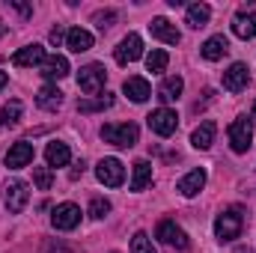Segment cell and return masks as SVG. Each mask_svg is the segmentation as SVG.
I'll return each mask as SVG.
<instances>
[{
    "mask_svg": "<svg viewBox=\"0 0 256 253\" xmlns=\"http://www.w3.org/2000/svg\"><path fill=\"white\" fill-rule=\"evenodd\" d=\"M45 161H48V167H66V164L72 161L68 143H63V140H51V143L45 146Z\"/></svg>",
    "mask_w": 256,
    "mask_h": 253,
    "instance_id": "44dd1931",
    "label": "cell"
},
{
    "mask_svg": "<svg viewBox=\"0 0 256 253\" xmlns=\"http://www.w3.org/2000/svg\"><path fill=\"white\" fill-rule=\"evenodd\" d=\"M21 114H24V104H21L18 98H12V102H9V104H3V110H0V126H3V128L18 126Z\"/></svg>",
    "mask_w": 256,
    "mask_h": 253,
    "instance_id": "83f0119b",
    "label": "cell"
},
{
    "mask_svg": "<svg viewBox=\"0 0 256 253\" xmlns=\"http://www.w3.org/2000/svg\"><path fill=\"white\" fill-rule=\"evenodd\" d=\"M6 80H9V78H6V72H0V90L6 86Z\"/></svg>",
    "mask_w": 256,
    "mask_h": 253,
    "instance_id": "8d00e7d4",
    "label": "cell"
},
{
    "mask_svg": "<svg viewBox=\"0 0 256 253\" xmlns=\"http://www.w3.org/2000/svg\"><path fill=\"white\" fill-rule=\"evenodd\" d=\"M96 179L104 185V188H120L126 182V167L120 158H102L96 164Z\"/></svg>",
    "mask_w": 256,
    "mask_h": 253,
    "instance_id": "5b68a950",
    "label": "cell"
},
{
    "mask_svg": "<svg viewBox=\"0 0 256 253\" xmlns=\"http://www.w3.org/2000/svg\"><path fill=\"white\" fill-rule=\"evenodd\" d=\"M51 224H54V230H60V232L74 230V226L80 224V208H78L74 202H60V206L54 208V214H51Z\"/></svg>",
    "mask_w": 256,
    "mask_h": 253,
    "instance_id": "9c48e42d",
    "label": "cell"
},
{
    "mask_svg": "<svg viewBox=\"0 0 256 253\" xmlns=\"http://www.w3.org/2000/svg\"><path fill=\"white\" fill-rule=\"evenodd\" d=\"M131 253H158L152 248V238L146 236V232H134V238H131Z\"/></svg>",
    "mask_w": 256,
    "mask_h": 253,
    "instance_id": "4dcf8cb0",
    "label": "cell"
},
{
    "mask_svg": "<svg viewBox=\"0 0 256 253\" xmlns=\"http://www.w3.org/2000/svg\"><path fill=\"white\" fill-rule=\"evenodd\" d=\"M6 167L9 170H21V167H30L33 164V146L27 143V140H18V143H12L9 146V152H6Z\"/></svg>",
    "mask_w": 256,
    "mask_h": 253,
    "instance_id": "8fae6325",
    "label": "cell"
},
{
    "mask_svg": "<svg viewBox=\"0 0 256 253\" xmlns=\"http://www.w3.org/2000/svg\"><path fill=\"white\" fill-rule=\"evenodd\" d=\"M202 188H206V170H202V167H196V170H191V173H185V176L176 182V190H179L182 196H188V200L196 196Z\"/></svg>",
    "mask_w": 256,
    "mask_h": 253,
    "instance_id": "9a60e30c",
    "label": "cell"
},
{
    "mask_svg": "<svg viewBox=\"0 0 256 253\" xmlns=\"http://www.w3.org/2000/svg\"><path fill=\"white\" fill-rule=\"evenodd\" d=\"M36 104H39L42 110H48V114L60 110V108H63V92L57 90V84H48V86H42V90L36 92Z\"/></svg>",
    "mask_w": 256,
    "mask_h": 253,
    "instance_id": "ffe728a7",
    "label": "cell"
},
{
    "mask_svg": "<svg viewBox=\"0 0 256 253\" xmlns=\"http://www.w3.org/2000/svg\"><path fill=\"white\" fill-rule=\"evenodd\" d=\"M248 84H250V68H248V63H232L224 72V90L242 92Z\"/></svg>",
    "mask_w": 256,
    "mask_h": 253,
    "instance_id": "7c38bea8",
    "label": "cell"
},
{
    "mask_svg": "<svg viewBox=\"0 0 256 253\" xmlns=\"http://www.w3.org/2000/svg\"><path fill=\"white\" fill-rule=\"evenodd\" d=\"M48 253H72V250H68V248H63V244H51V248H48Z\"/></svg>",
    "mask_w": 256,
    "mask_h": 253,
    "instance_id": "d590c367",
    "label": "cell"
},
{
    "mask_svg": "<svg viewBox=\"0 0 256 253\" xmlns=\"http://www.w3.org/2000/svg\"><path fill=\"white\" fill-rule=\"evenodd\" d=\"M254 120H256V104H254Z\"/></svg>",
    "mask_w": 256,
    "mask_h": 253,
    "instance_id": "ab89813d",
    "label": "cell"
},
{
    "mask_svg": "<svg viewBox=\"0 0 256 253\" xmlns=\"http://www.w3.org/2000/svg\"><path fill=\"white\" fill-rule=\"evenodd\" d=\"M3 33H6V24H3V18H0V36H3Z\"/></svg>",
    "mask_w": 256,
    "mask_h": 253,
    "instance_id": "74e56055",
    "label": "cell"
},
{
    "mask_svg": "<svg viewBox=\"0 0 256 253\" xmlns=\"http://www.w3.org/2000/svg\"><path fill=\"white\" fill-rule=\"evenodd\" d=\"M27 200H30V190H27V185H24L21 179H9V182L3 185V206H6L12 214L24 212Z\"/></svg>",
    "mask_w": 256,
    "mask_h": 253,
    "instance_id": "52a82bcc",
    "label": "cell"
},
{
    "mask_svg": "<svg viewBox=\"0 0 256 253\" xmlns=\"http://www.w3.org/2000/svg\"><path fill=\"white\" fill-rule=\"evenodd\" d=\"M114 21H116V12H114V9H104V12H96V15H92V24H96L98 30L114 27Z\"/></svg>",
    "mask_w": 256,
    "mask_h": 253,
    "instance_id": "d6a6232c",
    "label": "cell"
},
{
    "mask_svg": "<svg viewBox=\"0 0 256 253\" xmlns=\"http://www.w3.org/2000/svg\"><path fill=\"white\" fill-rule=\"evenodd\" d=\"M170 63V57H167V51H161V48H152L149 54H146V68L152 72V74H161L164 68Z\"/></svg>",
    "mask_w": 256,
    "mask_h": 253,
    "instance_id": "f1b7e54d",
    "label": "cell"
},
{
    "mask_svg": "<svg viewBox=\"0 0 256 253\" xmlns=\"http://www.w3.org/2000/svg\"><path fill=\"white\" fill-rule=\"evenodd\" d=\"M108 214H110V200H104V196H96V200L90 202V218L102 220V218H108Z\"/></svg>",
    "mask_w": 256,
    "mask_h": 253,
    "instance_id": "1f68e13d",
    "label": "cell"
},
{
    "mask_svg": "<svg viewBox=\"0 0 256 253\" xmlns=\"http://www.w3.org/2000/svg\"><path fill=\"white\" fill-rule=\"evenodd\" d=\"M182 90H185V80H182L179 74H170V78H164V84L158 86V98H161L164 104H170V102H176V98L182 96Z\"/></svg>",
    "mask_w": 256,
    "mask_h": 253,
    "instance_id": "cb8c5ba5",
    "label": "cell"
},
{
    "mask_svg": "<svg viewBox=\"0 0 256 253\" xmlns=\"http://www.w3.org/2000/svg\"><path fill=\"white\" fill-rule=\"evenodd\" d=\"M39 72H42V78H45V80H63L72 68H68V60H66L63 54H51V57H45V60H42Z\"/></svg>",
    "mask_w": 256,
    "mask_h": 253,
    "instance_id": "5bb4252c",
    "label": "cell"
},
{
    "mask_svg": "<svg viewBox=\"0 0 256 253\" xmlns=\"http://www.w3.org/2000/svg\"><path fill=\"white\" fill-rule=\"evenodd\" d=\"M146 185H152V164L149 161H137L134 173H131V190H143Z\"/></svg>",
    "mask_w": 256,
    "mask_h": 253,
    "instance_id": "484cf974",
    "label": "cell"
},
{
    "mask_svg": "<svg viewBox=\"0 0 256 253\" xmlns=\"http://www.w3.org/2000/svg\"><path fill=\"white\" fill-rule=\"evenodd\" d=\"M12 6H15V9H18L24 18H30V15H33V6H27V3H18V0H12Z\"/></svg>",
    "mask_w": 256,
    "mask_h": 253,
    "instance_id": "e575fe53",
    "label": "cell"
},
{
    "mask_svg": "<svg viewBox=\"0 0 256 253\" xmlns=\"http://www.w3.org/2000/svg\"><path fill=\"white\" fill-rule=\"evenodd\" d=\"M200 54L206 57V60H224L226 54H230V42H226V36H212V39H206L202 42V48H200Z\"/></svg>",
    "mask_w": 256,
    "mask_h": 253,
    "instance_id": "603a6c76",
    "label": "cell"
},
{
    "mask_svg": "<svg viewBox=\"0 0 256 253\" xmlns=\"http://www.w3.org/2000/svg\"><path fill=\"white\" fill-rule=\"evenodd\" d=\"M226 137H230V146H232V152H248L250 146H254V120L250 116H238V120H232L230 128H226Z\"/></svg>",
    "mask_w": 256,
    "mask_h": 253,
    "instance_id": "3957f363",
    "label": "cell"
},
{
    "mask_svg": "<svg viewBox=\"0 0 256 253\" xmlns=\"http://www.w3.org/2000/svg\"><path fill=\"white\" fill-rule=\"evenodd\" d=\"M66 48H68L72 54H84V51H90V48H92V33L84 30V27H72V30L66 33Z\"/></svg>",
    "mask_w": 256,
    "mask_h": 253,
    "instance_id": "d6986e66",
    "label": "cell"
},
{
    "mask_svg": "<svg viewBox=\"0 0 256 253\" xmlns=\"http://www.w3.org/2000/svg\"><path fill=\"white\" fill-rule=\"evenodd\" d=\"M140 137V128L134 122H116V126H104L102 128V140L116 146V149H131Z\"/></svg>",
    "mask_w": 256,
    "mask_h": 253,
    "instance_id": "7a4b0ae2",
    "label": "cell"
},
{
    "mask_svg": "<svg viewBox=\"0 0 256 253\" xmlns=\"http://www.w3.org/2000/svg\"><path fill=\"white\" fill-rule=\"evenodd\" d=\"M232 33H236L238 39H256V12H248V9L236 12V18H232Z\"/></svg>",
    "mask_w": 256,
    "mask_h": 253,
    "instance_id": "e0dca14e",
    "label": "cell"
},
{
    "mask_svg": "<svg viewBox=\"0 0 256 253\" xmlns=\"http://www.w3.org/2000/svg\"><path fill=\"white\" fill-rule=\"evenodd\" d=\"M104 84H108V68L102 63H90L78 72V86L86 96H98L104 90Z\"/></svg>",
    "mask_w": 256,
    "mask_h": 253,
    "instance_id": "277c9868",
    "label": "cell"
},
{
    "mask_svg": "<svg viewBox=\"0 0 256 253\" xmlns=\"http://www.w3.org/2000/svg\"><path fill=\"white\" fill-rule=\"evenodd\" d=\"M45 57H48V54H45L42 45H24L21 51L12 54V66H21V68H27V66H42Z\"/></svg>",
    "mask_w": 256,
    "mask_h": 253,
    "instance_id": "ac0fdd59",
    "label": "cell"
},
{
    "mask_svg": "<svg viewBox=\"0 0 256 253\" xmlns=\"http://www.w3.org/2000/svg\"><path fill=\"white\" fill-rule=\"evenodd\" d=\"M155 238L173 250H188V236L182 226H176V220H161L158 230H155Z\"/></svg>",
    "mask_w": 256,
    "mask_h": 253,
    "instance_id": "8992f818",
    "label": "cell"
},
{
    "mask_svg": "<svg viewBox=\"0 0 256 253\" xmlns=\"http://www.w3.org/2000/svg\"><path fill=\"white\" fill-rule=\"evenodd\" d=\"M114 57H116V63H134V60H140L143 57V39L137 36V33H128L126 39L116 45V51H114Z\"/></svg>",
    "mask_w": 256,
    "mask_h": 253,
    "instance_id": "30bf717a",
    "label": "cell"
},
{
    "mask_svg": "<svg viewBox=\"0 0 256 253\" xmlns=\"http://www.w3.org/2000/svg\"><path fill=\"white\" fill-rule=\"evenodd\" d=\"M149 33H152L158 42H164V45H179V42H182V33H179L176 24H170L167 18H152Z\"/></svg>",
    "mask_w": 256,
    "mask_h": 253,
    "instance_id": "4fadbf2b",
    "label": "cell"
},
{
    "mask_svg": "<svg viewBox=\"0 0 256 253\" xmlns=\"http://www.w3.org/2000/svg\"><path fill=\"white\" fill-rule=\"evenodd\" d=\"M146 122L152 128V134H158V137H170L176 126H179V116H176V110H170V108H158V110H152L149 116H146Z\"/></svg>",
    "mask_w": 256,
    "mask_h": 253,
    "instance_id": "ba28073f",
    "label": "cell"
},
{
    "mask_svg": "<svg viewBox=\"0 0 256 253\" xmlns=\"http://www.w3.org/2000/svg\"><path fill=\"white\" fill-rule=\"evenodd\" d=\"M214 134H218V126H214L212 120L200 122V126L194 128V134H191V146L194 149H200V152H206V149L214 143Z\"/></svg>",
    "mask_w": 256,
    "mask_h": 253,
    "instance_id": "7402d4cb",
    "label": "cell"
},
{
    "mask_svg": "<svg viewBox=\"0 0 256 253\" xmlns=\"http://www.w3.org/2000/svg\"><path fill=\"white\" fill-rule=\"evenodd\" d=\"M242 226H244V214H242L238 206H232V208H226V212H220L214 218V236H218L220 244L224 242H236L242 236Z\"/></svg>",
    "mask_w": 256,
    "mask_h": 253,
    "instance_id": "6da1fadb",
    "label": "cell"
},
{
    "mask_svg": "<svg viewBox=\"0 0 256 253\" xmlns=\"http://www.w3.org/2000/svg\"><path fill=\"white\" fill-rule=\"evenodd\" d=\"M33 182L39 190H51L54 185V170L51 167H33Z\"/></svg>",
    "mask_w": 256,
    "mask_h": 253,
    "instance_id": "f546056e",
    "label": "cell"
},
{
    "mask_svg": "<svg viewBox=\"0 0 256 253\" xmlns=\"http://www.w3.org/2000/svg\"><path fill=\"white\" fill-rule=\"evenodd\" d=\"M236 253H250V250H248V248H238V250H236Z\"/></svg>",
    "mask_w": 256,
    "mask_h": 253,
    "instance_id": "f35d334b",
    "label": "cell"
},
{
    "mask_svg": "<svg viewBox=\"0 0 256 253\" xmlns=\"http://www.w3.org/2000/svg\"><path fill=\"white\" fill-rule=\"evenodd\" d=\"M66 33H68V30H63V27H54V30H51V42H54V45L66 42Z\"/></svg>",
    "mask_w": 256,
    "mask_h": 253,
    "instance_id": "836d02e7",
    "label": "cell"
},
{
    "mask_svg": "<svg viewBox=\"0 0 256 253\" xmlns=\"http://www.w3.org/2000/svg\"><path fill=\"white\" fill-rule=\"evenodd\" d=\"M114 253H116V250H114Z\"/></svg>",
    "mask_w": 256,
    "mask_h": 253,
    "instance_id": "60d3db41",
    "label": "cell"
},
{
    "mask_svg": "<svg viewBox=\"0 0 256 253\" xmlns=\"http://www.w3.org/2000/svg\"><path fill=\"white\" fill-rule=\"evenodd\" d=\"M104 108H114V96L110 92H104L98 98H80L78 102V110L80 114H96V110H104Z\"/></svg>",
    "mask_w": 256,
    "mask_h": 253,
    "instance_id": "4316f807",
    "label": "cell"
},
{
    "mask_svg": "<svg viewBox=\"0 0 256 253\" xmlns=\"http://www.w3.org/2000/svg\"><path fill=\"white\" fill-rule=\"evenodd\" d=\"M122 92H126L134 104H143V102L152 96V86H149V80H146V78H137V74H134V78H126Z\"/></svg>",
    "mask_w": 256,
    "mask_h": 253,
    "instance_id": "2e32d148",
    "label": "cell"
},
{
    "mask_svg": "<svg viewBox=\"0 0 256 253\" xmlns=\"http://www.w3.org/2000/svg\"><path fill=\"white\" fill-rule=\"evenodd\" d=\"M208 18H212V6H208V3H191V6H188L185 24H188L191 30H200V27L208 24Z\"/></svg>",
    "mask_w": 256,
    "mask_h": 253,
    "instance_id": "d4e9b609",
    "label": "cell"
}]
</instances>
